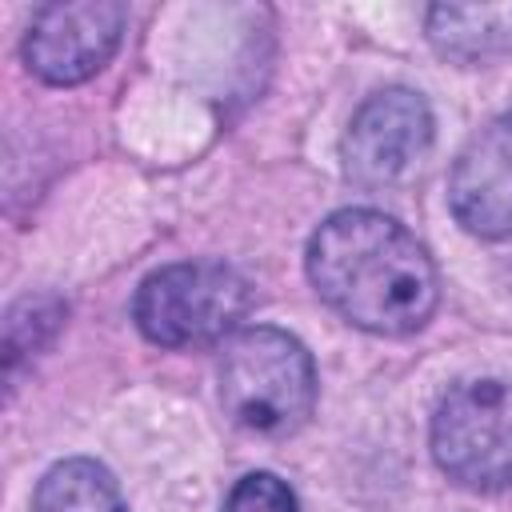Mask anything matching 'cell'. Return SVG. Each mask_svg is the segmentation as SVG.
Returning <instances> with one entry per match:
<instances>
[{
    "instance_id": "5b68a950",
    "label": "cell",
    "mask_w": 512,
    "mask_h": 512,
    "mask_svg": "<svg viewBox=\"0 0 512 512\" xmlns=\"http://www.w3.org/2000/svg\"><path fill=\"white\" fill-rule=\"evenodd\" d=\"M432 144V112L412 88L368 96L344 132V172L360 188H384L408 176Z\"/></svg>"
},
{
    "instance_id": "8992f818",
    "label": "cell",
    "mask_w": 512,
    "mask_h": 512,
    "mask_svg": "<svg viewBox=\"0 0 512 512\" xmlns=\"http://www.w3.org/2000/svg\"><path fill=\"white\" fill-rule=\"evenodd\" d=\"M120 32L124 4L116 0L48 4L28 24L24 60L44 84H80L112 60Z\"/></svg>"
},
{
    "instance_id": "6da1fadb",
    "label": "cell",
    "mask_w": 512,
    "mask_h": 512,
    "mask_svg": "<svg viewBox=\"0 0 512 512\" xmlns=\"http://www.w3.org/2000/svg\"><path fill=\"white\" fill-rule=\"evenodd\" d=\"M308 276L328 308L380 336L416 332L440 296L424 244L384 212H332L308 244Z\"/></svg>"
},
{
    "instance_id": "9c48e42d",
    "label": "cell",
    "mask_w": 512,
    "mask_h": 512,
    "mask_svg": "<svg viewBox=\"0 0 512 512\" xmlns=\"http://www.w3.org/2000/svg\"><path fill=\"white\" fill-rule=\"evenodd\" d=\"M32 512H128V508L104 464L72 456L44 472L32 496Z\"/></svg>"
},
{
    "instance_id": "ba28073f",
    "label": "cell",
    "mask_w": 512,
    "mask_h": 512,
    "mask_svg": "<svg viewBox=\"0 0 512 512\" xmlns=\"http://www.w3.org/2000/svg\"><path fill=\"white\" fill-rule=\"evenodd\" d=\"M428 40L456 64H484L512 52V4H436Z\"/></svg>"
},
{
    "instance_id": "277c9868",
    "label": "cell",
    "mask_w": 512,
    "mask_h": 512,
    "mask_svg": "<svg viewBox=\"0 0 512 512\" xmlns=\"http://www.w3.org/2000/svg\"><path fill=\"white\" fill-rule=\"evenodd\" d=\"M432 456L464 488H512V384H456L432 416Z\"/></svg>"
},
{
    "instance_id": "7a4b0ae2",
    "label": "cell",
    "mask_w": 512,
    "mask_h": 512,
    "mask_svg": "<svg viewBox=\"0 0 512 512\" xmlns=\"http://www.w3.org/2000/svg\"><path fill=\"white\" fill-rule=\"evenodd\" d=\"M224 412L264 436H284L312 416L316 368L308 348L284 328H240L220 356Z\"/></svg>"
},
{
    "instance_id": "30bf717a",
    "label": "cell",
    "mask_w": 512,
    "mask_h": 512,
    "mask_svg": "<svg viewBox=\"0 0 512 512\" xmlns=\"http://www.w3.org/2000/svg\"><path fill=\"white\" fill-rule=\"evenodd\" d=\"M224 512H296V496L280 476L252 472L232 488Z\"/></svg>"
},
{
    "instance_id": "52a82bcc",
    "label": "cell",
    "mask_w": 512,
    "mask_h": 512,
    "mask_svg": "<svg viewBox=\"0 0 512 512\" xmlns=\"http://www.w3.org/2000/svg\"><path fill=\"white\" fill-rule=\"evenodd\" d=\"M452 216L488 240L512 236V116L480 128L448 176Z\"/></svg>"
},
{
    "instance_id": "3957f363",
    "label": "cell",
    "mask_w": 512,
    "mask_h": 512,
    "mask_svg": "<svg viewBox=\"0 0 512 512\" xmlns=\"http://www.w3.org/2000/svg\"><path fill=\"white\" fill-rule=\"evenodd\" d=\"M248 280L220 260H180L152 272L132 304L140 332L160 348L216 344L244 320Z\"/></svg>"
}]
</instances>
